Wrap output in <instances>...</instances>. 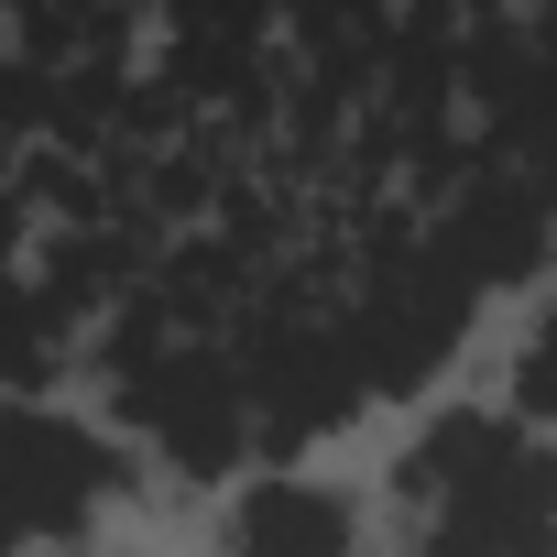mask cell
<instances>
[{
  "label": "cell",
  "instance_id": "cell-8",
  "mask_svg": "<svg viewBox=\"0 0 557 557\" xmlns=\"http://www.w3.org/2000/svg\"><path fill=\"white\" fill-rule=\"evenodd\" d=\"M273 12H285V0H164V23H175V45H186L197 77H230V66L262 45Z\"/></svg>",
  "mask_w": 557,
  "mask_h": 557
},
{
  "label": "cell",
  "instance_id": "cell-3",
  "mask_svg": "<svg viewBox=\"0 0 557 557\" xmlns=\"http://www.w3.org/2000/svg\"><path fill=\"white\" fill-rule=\"evenodd\" d=\"M240 394H251V448L262 459H307L318 437H339L372 405L339 318H262L240 339Z\"/></svg>",
  "mask_w": 557,
  "mask_h": 557
},
{
  "label": "cell",
  "instance_id": "cell-10",
  "mask_svg": "<svg viewBox=\"0 0 557 557\" xmlns=\"http://www.w3.org/2000/svg\"><path fill=\"white\" fill-rule=\"evenodd\" d=\"M55 350V307L23 285V273H0V394H23Z\"/></svg>",
  "mask_w": 557,
  "mask_h": 557
},
{
  "label": "cell",
  "instance_id": "cell-5",
  "mask_svg": "<svg viewBox=\"0 0 557 557\" xmlns=\"http://www.w3.org/2000/svg\"><path fill=\"white\" fill-rule=\"evenodd\" d=\"M110 492H121V459H110L99 426H77V416H55L34 394H0V503H12L23 546L34 535H77Z\"/></svg>",
  "mask_w": 557,
  "mask_h": 557
},
{
  "label": "cell",
  "instance_id": "cell-1",
  "mask_svg": "<svg viewBox=\"0 0 557 557\" xmlns=\"http://www.w3.org/2000/svg\"><path fill=\"white\" fill-rule=\"evenodd\" d=\"M470 318H481V285L437 251V230H405V219H394V230L372 240V262H361V296L339 307V339H350L372 405H405V394H426V383L459 361Z\"/></svg>",
  "mask_w": 557,
  "mask_h": 557
},
{
  "label": "cell",
  "instance_id": "cell-7",
  "mask_svg": "<svg viewBox=\"0 0 557 557\" xmlns=\"http://www.w3.org/2000/svg\"><path fill=\"white\" fill-rule=\"evenodd\" d=\"M230 557H350V503L296 481V470H273L240 492L230 513Z\"/></svg>",
  "mask_w": 557,
  "mask_h": 557
},
{
  "label": "cell",
  "instance_id": "cell-6",
  "mask_svg": "<svg viewBox=\"0 0 557 557\" xmlns=\"http://www.w3.org/2000/svg\"><path fill=\"white\" fill-rule=\"evenodd\" d=\"M426 230H437V251L470 273V285L492 296V285H524V273L557 251V197H546L535 175H513L503 153H481V164L448 186V208H437Z\"/></svg>",
  "mask_w": 557,
  "mask_h": 557
},
{
  "label": "cell",
  "instance_id": "cell-4",
  "mask_svg": "<svg viewBox=\"0 0 557 557\" xmlns=\"http://www.w3.org/2000/svg\"><path fill=\"white\" fill-rule=\"evenodd\" d=\"M416 557H557V448L535 426H503L437 503Z\"/></svg>",
  "mask_w": 557,
  "mask_h": 557
},
{
  "label": "cell",
  "instance_id": "cell-9",
  "mask_svg": "<svg viewBox=\"0 0 557 557\" xmlns=\"http://www.w3.org/2000/svg\"><path fill=\"white\" fill-rule=\"evenodd\" d=\"M503 426H513V416H492V405H448V416H437V426H426V437L394 459V492L437 503V492H448V481H459V470H470V459H481Z\"/></svg>",
  "mask_w": 557,
  "mask_h": 557
},
{
  "label": "cell",
  "instance_id": "cell-2",
  "mask_svg": "<svg viewBox=\"0 0 557 557\" xmlns=\"http://www.w3.org/2000/svg\"><path fill=\"white\" fill-rule=\"evenodd\" d=\"M121 416L153 437V459L175 481H230L251 459V394H240V350L230 339H164L153 361L121 372Z\"/></svg>",
  "mask_w": 557,
  "mask_h": 557
},
{
  "label": "cell",
  "instance_id": "cell-12",
  "mask_svg": "<svg viewBox=\"0 0 557 557\" xmlns=\"http://www.w3.org/2000/svg\"><path fill=\"white\" fill-rule=\"evenodd\" d=\"M12 546H23V524H12V503H0V557H12Z\"/></svg>",
  "mask_w": 557,
  "mask_h": 557
},
{
  "label": "cell",
  "instance_id": "cell-11",
  "mask_svg": "<svg viewBox=\"0 0 557 557\" xmlns=\"http://www.w3.org/2000/svg\"><path fill=\"white\" fill-rule=\"evenodd\" d=\"M513 426H557V318L524 339V361H513Z\"/></svg>",
  "mask_w": 557,
  "mask_h": 557
}]
</instances>
